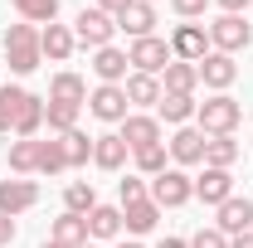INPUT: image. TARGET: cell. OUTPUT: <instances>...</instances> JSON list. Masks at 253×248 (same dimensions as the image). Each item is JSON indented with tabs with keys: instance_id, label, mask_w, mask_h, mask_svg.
<instances>
[{
	"instance_id": "27",
	"label": "cell",
	"mask_w": 253,
	"mask_h": 248,
	"mask_svg": "<svg viewBox=\"0 0 253 248\" xmlns=\"http://www.w3.org/2000/svg\"><path fill=\"white\" fill-rule=\"evenodd\" d=\"M59 151H63V161H68V170H78V165L93 161V136H83V131L73 126V131H63V136H59Z\"/></svg>"
},
{
	"instance_id": "31",
	"label": "cell",
	"mask_w": 253,
	"mask_h": 248,
	"mask_svg": "<svg viewBox=\"0 0 253 248\" xmlns=\"http://www.w3.org/2000/svg\"><path fill=\"white\" fill-rule=\"evenodd\" d=\"M63 205H68V214H93L97 209V190L88 180H73V185L63 190Z\"/></svg>"
},
{
	"instance_id": "18",
	"label": "cell",
	"mask_w": 253,
	"mask_h": 248,
	"mask_svg": "<svg viewBox=\"0 0 253 248\" xmlns=\"http://www.w3.org/2000/svg\"><path fill=\"white\" fill-rule=\"evenodd\" d=\"M195 88H200V68H195V63H180V59L166 63V73H161V93H185V97H195Z\"/></svg>"
},
{
	"instance_id": "42",
	"label": "cell",
	"mask_w": 253,
	"mask_h": 248,
	"mask_svg": "<svg viewBox=\"0 0 253 248\" xmlns=\"http://www.w3.org/2000/svg\"><path fill=\"white\" fill-rule=\"evenodd\" d=\"M44 248H63V244H54V239H49V244H44Z\"/></svg>"
},
{
	"instance_id": "25",
	"label": "cell",
	"mask_w": 253,
	"mask_h": 248,
	"mask_svg": "<svg viewBox=\"0 0 253 248\" xmlns=\"http://www.w3.org/2000/svg\"><path fill=\"white\" fill-rule=\"evenodd\" d=\"M39 156H44V141H39V136H30V141H15V146H10V170L30 180V175H39Z\"/></svg>"
},
{
	"instance_id": "23",
	"label": "cell",
	"mask_w": 253,
	"mask_h": 248,
	"mask_svg": "<svg viewBox=\"0 0 253 248\" xmlns=\"http://www.w3.org/2000/svg\"><path fill=\"white\" fill-rule=\"evenodd\" d=\"M122 93L131 107H156L161 102V78H151V73H126Z\"/></svg>"
},
{
	"instance_id": "16",
	"label": "cell",
	"mask_w": 253,
	"mask_h": 248,
	"mask_svg": "<svg viewBox=\"0 0 253 248\" xmlns=\"http://www.w3.org/2000/svg\"><path fill=\"white\" fill-rule=\"evenodd\" d=\"M195 195H200L205 205H214V209H219L224 200L234 195V175H229V170H214V165H205V175L195 180Z\"/></svg>"
},
{
	"instance_id": "13",
	"label": "cell",
	"mask_w": 253,
	"mask_h": 248,
	"mask_svg": "<svg viewBox=\"0 0 253 248\" xmlns=\"http://www.w3.org/2000/svg\"><path fill=\"white\" fill-rule=\"evenodd\" d=\"M219 234H229V239H239V234H249L253 229V200H239V195H229L219 205V224H214Z\"/></svg>"
},
{
	"instance_id": "1",
	"label": "cell",
	"mask_w": 253,
	"mask_h": 248,
	"mask_svg": "<svg viewBox=\"0 0 253 248\" xmlns=\"http://www.w3.org/2000/svg\"><path fill=\"white\" fill-rule=\"evenodd\" d=\"M195 122H200L205 136H234L239 122H244V102H234L229 93H214L195 107Z\"/></svg>"
},
{
	"instance_id": "34",
	"label": "cell",
	"mask_w": 253,
	"mask_h": 248,
	"mask_svg": "<svg viewBox=\"0 0 253 248\" xmlns=\"http://www.w3.org/2000/svg\"><path fill=\"white\" fill-rule=\"evenodd\" d=\"M117 195H122V205H136V200L151 195V185H146L141 175H126V180H117Z\"/></svg>"
},
{
	"instance_id": "14",
	"label": "cell",
	"mask_w": 253,
	"mask_h": 248,
	"mask_svg": "<svg viewBox=\"0 0 253 248\" xmlns=\"http://www.w3.org/2000/svg\"><path fill=\"white\" fill-rule=\"evenodd\" d=\"M170 161L175 165H205V131L200 126H180L170 136Z\"/></svg>"
},
{
	"instance_id": "44",
	"label": "cell",
	"mask_w": 253,
	"mask_h": 248,
	"mask_svg": "<svg viewBox=\"0 0 253 248\" xmlns=\"http://www.w3.org/2000/svg\"><path fill=\"white\" fill-rule=\"evenodd\" d=\"M83 248H97V244H93V239H88V244H83Z\"/></svg>"
},
{
	"instance_id": "20",
	"label": "cell",
	"mask_w": 253,
	"mask_h": 248,
	"mask_svg": "<svg viewBox=\"0 0 253 248\" xmlns=\"http://www.w3.org/2000/svg\"><path fill=\"white\" fill-rule=\"evenodd\" d=\"M49 239L63 244V248H83L88 244V214H68V209H63V214L54 219V229H49Z\"/></svg>"
},
{
	"instance_id": "39",
	"label": "cell",
	"mask_w": 253,
	"mask_h": 248,
	"mask_svg": "<svg viewBox=\"0 0 253 248\" xmlns=\"http://www.w3.org/2000/svg\"><path fill=\"white\" fill-rule=\"evenodd\" d=\"M214 5H219L224 15H244V10H249V0H214Z\"/></svg>"
},
{
	"instance_id": "19",
	"label": "cell",
	"mask_w": 253,
	"mask_h": 248,
	"mask_svg": "<svg viewBox=\"0 0 253 248\" xmlns=\"http://www.w3.org/2000/svg\"><path fill=\"white\" fill-rule=\"evenodd\" d=\"M161 219V205L146 195V200H136V205H122V229L126 234H151Z\"/></svg>"
},
{
	"instance_id": "11",
	"label": "cell",
	"mask_w": 253,
	"mask_h": 248,
	"mask_svg": "<svg viewBox=\"0 0 253 248\" xmlns=\"http://www.w3.org/2000/svg\"><path fill=\"white\" fill-rule=\"evenodd\" d=\"M122 141L131 146V156L146 151V146H161V122H156V117H146V112H126V122H122Z\"/></svg>"
},
{
	"instance_id": "17",
	"label": "cell",
	"mask_w": 253,
	"mask_h": 248,
	"mask_svg": "<svg viewBox=\"0 0 253 248\" xmlns=\"http://www.w3.org/2000/svg\"><path fill=\"white\" fill-rule=\"evenodd\" d=\"M25 102H30V88H20V83H0V136L15 131L20 112H25Z\"/></svg>"
},
{
	"instance_id": "4",
	"label": "cell",
	"mask_w": 253,
	"mask_h": 248,
	"mask_svg": "<svg viewBox=\"0 0 253 248\" xmlns=\"http://www.w3.org/2000/svg\"><path fill=\"white\" fill-rule=\"evenodd\" d=\"M253 44V25L244 20V15H219L214 25H210V49L214 54H239V49H249Z\"/></svg>"
},
{
	"instance_id": "5",
	"label": "cell",
	"mask_w": 253,
	"mask_h": 248,
	"mask_svg": "<svg viewBox=\"0 0 253 248\" xmlns=\"http://www.w3.org/2000/svg\"><path fill=\"white\" fill-rule=\"evenodd\" d=\"M112 34H117V20H112V15H102V10H78V20H73V39H78V44H83V49H107V44H112Z\"/></svg>"
},
{
	"instance_id": "8",
	"label": "cell",
	"mask_w": 253,
	"mask_h": 248,
	"mask_svg": "<svg viewBox=\"0 0 253 248\" xmlns=\"http://www.w3.org/2000/svg\"><path fill=\"white\" fill-rule=\"evenodd\" d=\"M170 54L180 63H200L210 54V30H205V25H190V20L175 25V30H170Z\"/></svg>"
},
{
	"instance_id": "2",
	"label": "cell",
	"mask_w": 253,
	"mask_h": 248,
	"mask_svg": "<svg viewBox=\"0 0 253 248\" xmlns=\"http://www.w3.org/2000/svg\"><path fill=\"white\" fill-rule=\"evenodd\" d=\"M5 63L10 73H34L44 63V49H39V25H10L5 30Z\"/></svg>"
},
{
	"instance_id": "6",
	"label": "cell",
	"mask_w": 253,
	"mask_h": 248,
	"mask_svg": "<svg viewBox=\"0 0 253 248\" xmlns=\"http://www.w3.org/2000/svg\"><path fill=\"white\" fill-rule=\"evenodd\" d=\"M151 200H156L161 209H180L195 200V180H190L180 165H170V170H161L156 180H151Z\"/></svg>"
},
{
	"instance_id": "32",
	"label": "cell",
	"mask_w": 253,
	"mask_h": 248,
	"mask_svg": "<svg viewBox=\"0 0 253 248\" xmlns=\"http://www.w3.org/2000/svg\"><path fill=\"white\" fill-rule=\"evenodd\" d=\"M136 170L151 175V180H156L161 170H170V165H166V141H161V146H146V151H136Z\"/></svg>"
},
{
	"instance_id": "28",
	"label": "cell",
	"mask_w": 253,
	"mask_h": 248,
	"mask_svg": "<svg viewBox=\"0 0 253 248\" xmlns=\"http://www.w3.org/2000/svg\"><path fill=\"white\" fill-rule=\"evenodd\" d=\"M122 234V209L117 205H97L88 214V239H117Z\"/></svg>"
},
{
	"instance_id": "33",
	"label": "cell",
	"mask_w": 253,
	"mask_h": 248,
	"mask_svg": "<svg viewBox=\"0 0 253 248\" xmlns=\"http://www.w3.org/2000/svg\"><path fill=\"white\" fill-rule=\"evenodd\" d=\"M63 170H68V161L59 151V136H49L44 141V156H39V175H63Z\"/></svg>"
},
{
	"instance_id": "7",
	"label": "cell",
	"mask_w": 253,
	"mask_h": 248,
	"mask_svg": "<svg viewBox=\"0 0 253 248\" xmlns=\"http://www.w3.org/2000/svg\"><path fill=\"white\" fill-rule=\"evenodd\" d=\"M88 112H93L97 122H126L131 102H126L122 83H97L93 93H88Z\"/></svg>"
},
{
	"instance_id": "37",
	"label": "cell",
	"mask_w": 253,
	"mask_h": 248,
	"mask_svg": "<svg viewBox=\"0 0 253 248\" xmlns=\"http://www.w3.org/2000/svg\"><path fill=\"white\" fill-rule=\"evenodd\" d=\"M15 234H20V229H15V219H10V214H0V248H10V244H15Z\"/></svg>"
},
{
	"instance_id": "9",
	"label": "cell",
	"mask_w": 253,
	"mask_h": 248,
	"mask_svg": "<svg viewBox=\"0 0 253 248\" xmlns=\"http://www.w3.org/2000/svg\"><path fill=\"white\" fill-rule=\"evenodd\" d=\"M195 68H200V83H205V88H214V93H229V83L239 78V63L229 59V54H214V49L195 63Z\"/></svg>"
},
{
	"instance_id": "30",
	"label": "cell",
	"mask_w": 253,
	"mask_h": 248,
	"mask_svg": "<svg viewBox=\"0 0 253 248\" xmlns=\"http://www.w3.org/2000/svg\"><path fill=\"white\" fill-rule=\"evenodd\" d=\"M10 5L25 25H54V15H59V0H10Z\"/></svg>"
},
{
	"instance_id": "36",
	"label": "cell",
	"mask_w": 253,
	"mask_h": 248,
	"mask_svg": "<svg viewBox=\"0 0 253 248\" xmlns=\"http://www.w3.org/2000/svg\"><path fill=\"white\" fill-rule=\"evenodd\" d=\"M170 10H175L180 20H200V15L210 10V0H170Z\"/></svg>"
},
{
	"instance_id": "10",
	"label": "cell",
	"mask_w": 253,
	"mask_h": 248,
	"mask_svg": "<svg viewBox=\"0 0 253 248\" xmlns=\"http://www.w3.org/2000/svg\"><path fill=\"white\" fill-rule=\"evenodd\" d=\"M34 205H39V185H34V180H25V175H20V180H0V214H25V209H34Z\"/></svg>"
},
{
	"instance_id": "24",
	"label": "cell",
	"mask_w": 253,
	"mask_h": 248,
	"mask_svg": "<svg viewBox=\"0 0 253 248\" xmlns=\"http://www.w3.org/2000/svg\"><path fill=\"white\" fill-rule=\"evenodd\" d=\"M195 97H185V93H161V102H156V122H170V126H185L190 117H195Z\"/></svg>"
},
{
	"instance_id": "45",
	"label": "cell",
	"mask_w": 253,
	"mask_h": 248,
	"mask_svg": "<svg viewBox=\"0 0 253 248\" xmlns=\"http://www.w3.org/2000/svg\"><path fill=\"white\" fill-rule=\"evenodd\" d=\"M141 5H156V0H141Z\"/></svg>"
},
{
	"instance_id": "26",
	"label": "cell",
	"mask_w": 253,
	"mask_h": 248,
	"mask_svg": "<svg viewBox=\"0 0 253 248\" xmlns=\"http://www.w3.org/2000/svg\"><path fill=\"white\" fill-rule=\"evenodd\" d=\"M93 73H97V83H126V54L122 49H97L93 54Z\"/></svg>"
},
{
	"instance_id": "22",
	"label": "cell",
	"mask_w": 253,
	"mask_h": 248,
	"mask_svg": "<svg viewBox=\"0 0 253 248\" xmlns=\"http://www.w3.org/2000/svg\"><path fill=\"white\" fill-rule=\"evenodd\" d=\"M49 102H68V107H83L88 102V83L78 78V73H54V83H49Z\"/></svg>"
},
{
	"instance_id": "29",
	"label": "cell",
	"mask_w": 253,
	"mask_h": 248,
	"mask_svg": "<svg viewBox=\"0 0 253 248\" xmlns=\"http://www.w3.org/2000/svg\"><path fill=\"white\" fill-rule=\"evenodd\" d=\"M234 161H239V141H234V136H205V165L229 170Z\"/></svg>"
},
{
	"instance_id": "35",
	"label": "cell",
	"mask_w": 253,
	"mask_h": 248,
	"mask_svg": "<svg viewBox=\"0 0 253 248\" xmlns=\"http://www.w3.org/2000/svg\"><path fill=\"white\" fill-rule=\"evenodd\" d=\"M190 248H229V234H219V229H200V234L190 239Z\"/></svg>"
},
{
	"instance_id": "15",
	"label": "cell",
	"mask_w": 253,
	"mask_h": 248,
	"mask_svg": "<svg viewBox=\"0 0 253 248\" xmlns=\"http://www.w3.org/2000/svg\"><path fill=\"white\" fill-rule=\"evenodd\" d=\"M39 49H44V59H49V63H68V59H73V49H78V39H73L68 25H44V30H39Z\"/></svg>"
},
{
	"instance_id": "40",
	"label": "cell",
	"mask_w": 253,
	"mask_h": 248,
	"mask_svg": "<svg viewBox=\"0 0 253 248\" xmlns=\"http://www.w3.org/2000/svg\"><path fill=\"white\" fill-rule=\"evenodd\" d=\"M229 248H253V229H249V234H239V239H229Z\"/></svg>"
},
{
	"instance_id": "43",
	"label": "cell",
	"mask_w": 253,
	"mask_h": 248,
	"mask_svg": "<svg viewBox=\"0 0 253 248\" xmlns=\"http://www.w3.org/2000/svg\"><path fill=\"white\" fill-rule=\"evenodd\" d=\"M117 248H141V244H117Z\"/></svg>"
},
{
	"instance_id": "38",
	"label": "cell",
	"mask_w": 253,
	"mask_h": 248,
	"mask_svg": "<svg viewBox=\"0 0 253 248\" xmlns=\"http://www.w3.org/2000/svg\"><path fill=\"white\" fill-rule=\"evenodd\" d=\"M126 5H131V0H97V10H102V15H112V20H117V15H122Z\"/></svg>"
},
{
	"instance_id": "41",
	"label": "cell",
	"mask_w": 253,
	"mask_h": 248,
	"mask_svg": "<svg viewBox=\"0 0 253 248\" xmlns=\"http://www.w3.org/2000/svg\"><path fill=\"white\" fill-rule=\"evenodd\" d=\"M156 248H190V239H161Z\"/></svg>"
},
{
	"instance_id": "21",
	"label": "cell",
	"mask_w": 253,
	"mask_h": 248,
	"mask_svg": "<svg viewBox=\"0 0 253 248\" xmlns=\"http://www.w3.org/2000/svg\"><path fill=\"white\" fill-rule=\"evenodd\" d=\"M117 30H126L131 39H146V34L156 30V5H141V0H131L122 15H117Z\"/></svg>"
},
{
	"instance_id": "3",
	"label": "cell",
	"mask_w": 253,
	"mask_h": 248,
	"mask_svg": "<svg viewBox=\"0 0 253 248\" xmlns=\"http://www.w3.org/2000/svg\"><path fill=\"white\" fill-rule=\"evenodd\" d=\"M170 59H175V54H170V39H156V34H146V39H131V49H126L131 73H151V78H161Z\"/></svg>"
},
{
	"instance_id": "12",
	"label": "cell",
	"mask_w": 253,
	"mask_h": 248,
	"mask_svg": "<svg viewBox=\"0 0 253 248\" xmlns=\"http://www.w3.org/2000/svg\"><path fill=\"white\" fill-rule=\"evenodd\" d=\"M126 156H131V146L122 141V131H102V136H93V165H97V170H122Z\"/></svg>"
}]
</instances>
